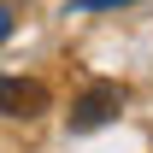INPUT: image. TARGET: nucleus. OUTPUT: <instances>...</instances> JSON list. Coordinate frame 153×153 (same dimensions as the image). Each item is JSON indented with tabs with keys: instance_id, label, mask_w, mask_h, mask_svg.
Masks as SVG:
<instances>
[{
	"instance_id": "1",
	"label": "nucleus",
	"mask_w": 153,
	"mask_h": 153,
	"mask_svg": "<svg viewBox=\"0 0 153 153\" xmlns=\"http://www.w3.org/2000/svg\"><path fill=\"white\" fill-rule=\"evenodd\" d=\"M118 106H124V88H118V82H94V88H88V94L71 106V130L82 135V130L112 124V118H118Z\"/></svg>"
},
{
	"instance_id": "2",
	"label": "nucleus",
	"mask_w": 153,
	"mask_h": 153,
	"mask_svg": "<svg viewBox=\"0 0 153 153\" xmlns=\"http://www.w3.org/2000/svg\"><path fill=\"white\" fill-rule=\"evenodd\" d=\"M0 112L18 118V124H30V118L47 112V88H41L36 76H0Z\"/></svg>"
},
{
	"instance_id": "3",
	"label": "nucleus",
	"mask_w": 153,
	"mask_h": 153,
	"mask_svg": "<svg viewBox=\"0 0 153 153\" xmlns=\"http://www.w3.org/2000/svg\"><path fill=\"white\" fill-rule=\"evenodd\" d=\"M12 36V12H6V6H0V41Z\"/></svg>"
},
{
	"instance_id": "4",
	"label": "nucleus",
	"mask_w": 153,
	"mask_h": 153,
	"mask_svg": "<svg viewBox=\"0 0 153 153\" xmlns=\"http://www.w3.org/2000/svg\"><path fill=\"white\" fill-rule=\"evenodd\" d=\"M100 6H118V0H100Z\"/></svg>"
}]
</instances>
